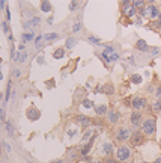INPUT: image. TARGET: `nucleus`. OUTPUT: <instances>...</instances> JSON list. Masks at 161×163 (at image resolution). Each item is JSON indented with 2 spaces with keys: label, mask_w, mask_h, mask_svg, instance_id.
Wrapping results in <instances>:
<instances>
[{
  "label": "nucleus",
  "mask_w": 161,
  "mask_h": 163,
  "mask_svg": "<svg viewBox=\"0 0 161 163\" xmlns=\"http://www.w3.org/2000/svg\"><path fill=\"white\" fill-rule=\"evenodd\" d=\"M155 98L157 100H161V85L155 89Z\"/></svg>",
  "instance_id": "c9c22d12"
},
{
  "label": "nucleus",
  "mask_w": 161,
  "mask_h": 163,
  "mask_svg": "<svg viewBox=\"0 0 161 163\" xmlns=\"http://www.w3.org/2000/svg\"><path fill=\"white\" fill-rule=\"evenodd\" d=\"M122 14L128 18H134L138 11L133 6V2H122Z\"/></svg>",
  "instance_id": "39448f33"
},
{
  "label": "nucleus",
  "mask_w": 161,
  "mask_h": 163,
  "mask_svg": "<svg viewBox=\"0 0 161 163\" xmlns=\"http://www.w3.org/2000/svg\"><path fill=\"white\" fill-rule=\"evenodd\" d=\"M63 56H65V49H62V47H59V49L53 51V57L54 59H62Z\"/></svg>",
  "instance_id": "dca6fc26"
},
{
  "label": "nucleus",
  "mask_w": 161,
  "mask_h": 163,
  "mask_svg": "<svg viewBox=\"0 0 161 163\" xmlns=\"http://www.w3.org/2000/svg\"><path fill=\"white\" fill-rule=\"evenodd\" d=\"M154 163H161V157H157V159L154 160Z\"/></svg>",
  "instance_id": "a18cd8bd"
},
{
  "label": "nucleus",
  "mask_w": 161,
  "mask_h": 163,
  "mask_svg": "<svg viewBox=\"0 0 161 163\" xmlns=\"http://www.w3.org/2000/svg\"><path fill=\"white\" fill-rule=\"evenodd\" d=\"M146 11H148V17L151 18L152 21H154V20H157V18L160 17V12H161L160 9L155 6V5H149V6H146Z\"/></svg>",
  "instance_id": "9b49d317"
},
{
  "label": "nucleus",
  "mask_w": 161,
  "mask_h": 163,
  "mask_svg": "<svg viewBox=\"0 0 161 163\" xmlns=\"http://www.w3.org/2000/svg\"><path fill=\"white\" fill-rule=\"evenodd\" d=\"M136 49H137V50H140V51H148V50H149V45H148L146 41L138 39L137 43H136Z\"/></svg>",
  "instance_id": "2eb2a0df"
},
{
  "label": "nucleus",
  "mask_w": 161,
  "mask_h": 163,
  "mask_svg": "<svg viewBox=\"0 0 161 163\" xmlns=\"http://www.w3.org/2000/svg\"><path fill=\"white\" fill-rule=\"evenodd\" d=\"M78 133V130H77V127H68V130H66V134H68V138H74Z\"/></svg>",
  "instance_id": "bb28decb"
},
{
  "label": "nucleus",
  "mask_w": 161,
  "mask_h": 163,
  "mask_svg": "<svg viewBox=\"0 0 161 163\" xmlns=\"http://www.w3.org/2000/svg\"><path fill=\"white\" fill-rule=\"evenodd\" d=\"M81 106H83L84 109H95V104H93V101H92V100H89V98H84V100H81Z\"/></svg>",
  "instance_id": "a211bd4d"
},
{
  "label": "nucleus",
  "mask_w": 161,
  "mask_h": 163,
  "mask_svg": "<svg viewBox=\"0 0 161 163\" xmlns=\"http://www.w3.org/2000/svg\"><path fill=\"white\" fill-rule=\"evenodd\" d=\"M107 121L110 124H117L121 121V112L116 109H110L109 113H107Z\"/></svg>",
  "instance_id": "1a4fd4ad"
},
{
  "label": "nucleus",
  "mask_w": 161,
  "mask_h": 163,
  "mask_svg": "<svg viewBox=\"0 0 161 163\" xmlns=\"http://www.w3.org/2000/svg\"><path fill=\"white\" fill-rule=\"evenodd\" d=\"M2 79H3V74H2V71H0V80H2Z\"/></svg>",
  "instance_id": "8fccbe9b"
},
{
  "label": "nucleus",
  "mask_w": 161,
  "mask_h": 163,
  "mask_svg": "<svg viewBox=\"0 0 161 163\" xmlns=\"http://www.w3.org/2000/svg\"><path fill=\"white\" fill-rule=\"evenodd\" d=\"M160 146H161V139H160Z\"/></svg>",
  "instance_id": "5fc2aeb1"
},
{
  "label": "nucleus",
  "mask_w": 161,
  "mask_h": 163,
  "mask_svg": "<svg viewBox=\"0 0 161 163\" xmlns=\"http://www.w3.org/2000/svg\"><path fill=\"white\" fill-rule=\"evenodd\" d=\"M89 163H104L103 160H92V162H89Z\"/></svg>",
  "instance_id": "49530a36"
},
{
  "label": "nucleus",
  "mask_w": 161,
  "mask_h": 163,
  "mask_svg": "<svg viewBox=\"0 0 161 163\" xmlns=\"http://www.w3.org/2000/svg\"><path fill=\"white\" fill-rule=\"evenodd\" d=\"M144 5H146V3H144L143 0H136V2H133V6L136 8L137 11H140V9H143V8H144Z\"/></svg>",
  "instance_id": "a878e982"
},
{
  "label": "nucleus",
  "mask_w": 161,
  "mask_h": 163,
  "mask_svg": "<svg viewBox=\"0 0 161 163\" xmlns=\"http://www.w3.org/2000/svg\"><path fill=\"white\" fill-rule=\"evenodd\" d=\"M143 115H142V112H134L131 113V116H130V122H131V125L133 127H142V124H143Z\"/></svg>",
  "instance_id": "0eeeda50"
},
{
  "label": "nucleus",
  "mask_w": 161,
  "mask_h": 163,
  "mask_svg": "<svg viewBox=\"0 0 161 163\" xmlns=\"http://www.w3.org/2000/svg\"><path fill=\"white\" fill-rule=\"evenodd\" d=\"M6 130H8V134L14 136V125L11 122H6Z\"/></svg>",
  "instance_id": "2f4dec72"
},
{
  "label": "nucleus",
  "mask_w": 161,
  "mask_h": 163,
  "mask_svg": "<svg viewBox=\"0 0 161 163\" xmlns=\"http://www.w3.org/2000/svg\"><path fill=\"white\" fill-rule=\"evenodd\" d=\"M2 29H3L6 33L9 32V29H8V21H3V23H2Z\"/></svg>",
  "instance_id": "4c0bfd02"
},
{
  "label": "nucleus",
  "mask_w": 161,
  "mask_h": 163,
  "mask_svg": "<svg viewBox=\"0 0 161 163\" xmlns=\"http://www.w3.org/2000/svg\"><path fill=\"white\" fill-rule=\"evenodd\" d=\"M76 119H77V122L81 125V127H89V125L92 124L90 118H89V116H86V115H77Z\"/></svg>",
  "instance_id": "f8f14e48"
},
{
  "label": "nucleus",
  "mask_w": 161,
  "mask_h": 163,
  "mask_svg": "<svg viewBox=\"0 0 161 163\" xmlns=\"http://www.w3.org/2000/svg\"><path fill=\"white\" fill-rule=\"evenodd\" d=\"M42 39H44V36H42V35H38V36H36V38H35V44H36V49H39V47H41V41Z\"/></svg>",
  "instance_id": "473e14b6"
},
{
  "label": "nucleus",
  "mask_w": 161,
  "mask_h": 163,
  "mask_svg": "<svg viewBox=\"0 0 161 163\" xmlns=\"http://www.w3.org/2000/svg\"><path fill=\"white\" fill-rule=\"evenodd\" d=\"M152 110L154 112H161V100H157V101L152 104Z\"/></svg>",
  "instance_id": "c85d7f7f"
},
{
  "label": "nucleus",
  "mask_w": 161,
  "mask_h": 163,
  "mask_svg": "<svg viewBox=\"0 0 161 163\" xmlns=\"http://www.w3.org/2000/svg\"><path fill=\"white\" fill-rule=\"evenodd\" d=\"M59 38V33H45L44 35V41H54V39H57Z\"/></svg>",
  "instance_id": "393cba45"
},
{
  "label": "nucleus",
  "mask_w": 161,
  "mask_h": 163,
  "mask_svg": "<svg viewBox=\"0 0 161 163\" xmlns=\"http://www.w3.org/2000/svg\"><path fill=\"white\" fill-rule=\"evenodd\" d=\"M151 53H152V55H158V53H160V49H152Z\"/></svg>",
  "instance_id": "79ce46f5"
},
{
  "label": "nucleus",
  "mask_w": 161,
  "mask_h": 163,
  "mask_svg": "<svg viewBox=\"0 0 161 163\" xmlns=\"http://www.w3.org/2000/svg\"><path fill=\"white\" fill-rule=\"evenodd\" d=\"M131 106H133V109L136 110V112H140V110L146 109L148 100L144 98V97H134L133 101H131Z\"/></svg>",
  "instance_id": "423d86ee"
},
{
  "label": "nucleus",
  "mask_w": 161,
  "mask_h": 163,
  "mask_svg": "<svg viewBox=\"0 0 161 163\" xmlns=\"http://www.w3.org/2000/svg\"><path fill=\"white\" fill-rule=\"evenodd\" d=\"M77 6H78V2H71V3H69V11L74 12L77 9Z\"/></svg>",
  "instance_id": "f704fd0d"
},
{
  "label": "nucleus",
  "mask_w": 161,
  "mask_h": 163,
  "mask_svg": "<svg viewBox=\"0 0 161 163\" xmlns=\"http://www.w3.org/2000/svg\"><path fill=\"white\" fill-rule=\"evenodd\" d=\"M92 138H93V130H87V131H86V133L83 134L81 140H83V142H89Z\"/></svg>",
  "instance_id": "b1692460"
},
{
  "label": "nucleus",
  "mask_w": 161,
  "mask_h": 163,
  "mask_svg": "<svg viewBox=\"0 0 161 163\" xmlns=\"http://www.w3.org/2000/svg\"><path fill=\"white\" fill-rule=\"evenodd\" d=\"M38 62H39V64H44V57L39 56V57H38Z\"/></svg>",
  "instance_id": "c03bdc74"
},
{
  "label": "nucleus",
  "mask_w": 161,
  "mask_h": 163,
  "mask_svg": "<svg viewBox=\"0 0 161 163\" xmlns=\"http://www.w3.org/2000/svg\"><path fill=\"white\" fill-rule=\"evenodd\" d=\"M51 8L53 6H51L50 2H45V0H44V2H41V11L42 12H45V14L47 12H51Z\"/></svg>",
  "instance_id": "f3484780"
},
{
  "label": "nucleus",
  "mask_w": 161,
  "mask_h": 163,
  "mask_svg": "<svg viewBox=\"0 0 161 163\" xmlns=\"http://www.w3.org/2000/svg\"><path fill=\"white\" fill-rule=\"evenodd\" d=\"M142 131L144 133L146 138H151V136L155 134V131H157V119L154 116H148L144 118L143 124H142Z\"/></svg>",
  "instance_id": "f257e3e1"
},
{
  "label": "nucleus",
  "mask_w": 161,
  "mask_h": 163,
  "mask_svg": "<svg viewBox=\"0 0 161 163\" xmlns=\"http://www.w3.org/2000/svg\"><path fill=\"white\" fill-rule=\"evenodd\" d=\"M151 27L152 29H161V23L158 20H154V21H151Z\"/></svg>",
  "instance_id": "72a5a7b5"
},
{
  "label": "nucleus",
  "mask_w": 161,
  "mask_h": 163,
  "mask_svg": "<svg viewBox=\"0 0 161 163\" xmlns=\"http://www.w3.org/2000/svg\"><path fill=\"white\" fill-rule=\"evenodd\" d=\"M33 38H35V35L32 32H26V33L21 35V41H23V43H29V41H32Z\"/></svg>",
  "instance_id": "aec40b11"
},
{
  "label": "nucleus",
  "mask_w": 161,
  "mask_h": 163,
  "mask_svg": "<svg viewBox=\"0 0 161 163\" xmlns=\"http://www.w3.org/2000/svg\"><path fill=\"white\" fill-rule=\"evenodd\" d=\"M136 24H137V26H142V24H143V23H142V17H137V18H136Z\"/></svg>",
  "instance_id": "ea45409f"
},
{
  "label": "nucleus",
  "mask_w": 161,
  "mask_h": 163,
  "mask_svg": "<svg viewBox=\"0 0 161 163\" xmlns=\"http://www.w3.org/2000/svg\"><path fill=\"white\" fill-rule=\"evenodd\" d=\"M140 163H149V162H146V160H143V162H140Z\"/></svg>",
  "instance_id": "864d4df0"
},
{
  "label": "nucleus",
  "mask_w": 161,
  "mask_h": 163,
  "mask_svg": "<svg viewBox=\"0 0 161 163\" xmlns=\"http://www.w3.org/2000/svg\"><path fill=\"white\" fill-rule=\"evenodd\" d=\"M53 83H54V80H50V82H48V88H53Z\"/></svg>",
  "instance_id": "de8ad7c7"
},
{
  "label": "nucleus",
  "mask_w": 161,
  "mask_h": 163,
  "mask_svg": "<svg viewBox=\"0 0 161 163\" xmlns=\"http://www.w3.org/2000/svg\"><path fill=\"white\" fill-rule=\"evenodd\" d=\"M80 30H81V23L76 21V23H74V26H72V32L77 33V32H80Z\"/></svg>",
  "instance_id": "c756f323"
},
{
  "label": "nucleus",
  "mask_w": 161,
  "mask_h": 163,
  "mask_svg": "<svg viewBox=\"0 0 161 163\" xmlns=\"http://www.w3.org/2000/svg\"><path fill=\"white\" fill-rule=\"evenodd\" d=\"M76 45H77V39H76V38H68V39H66V44H65L66 49L71 50V49H74Z\"/></svg>",
  "instance_id": "412c9836"
},
{
  "label": "nucleus",
  "mask_w": 161,
  "mask_h": 163,
  "mask_svg": "<svg viewBox=\"0 0 161 163\" xmlns=\"http://www.w3.org/2000/svg\"><path fill=\"white\" fill-rule=\"evenodd\" d=\"M20 76H21L20 70H14V77H20Z\"/></svg>",
  "instance_id": "a19ab883"
},
{
  "label": "nucleus",
  "mask_w": 161,
  "mask_h": 163,
  "mask_svg": "<svg viewBox=\"0 0 161 163\" xmlns=\"http://www.w3.org/2000/svg\"><path fill=\"white\" fill-rule=\"evenodd\" d=\"M158 21L161 23V12H160V17H158Z\"/></svg>",
  "instance_id": "3c124183"
},
{
  "label": "nucleus",
  "mask_w": 161,
  "mask_h": 163,
  "mask_svg": "<svg viewBox=\"0 0 161 163\" xmlns=\"http://www.w3.org/2000/svg\"><path fill=\"white\" fill-rule=\"evenodd\" d=\"M133 157V150L130 148L128 145H119L115 151V159L122 162H128Z\"/></svg>",
  "instance_id": "f03ea898"
},
{
  "label": "nucleus",
  "mask_w": 161,
  "mask_h": 163,
  "mask_svg": "<svg viewBox=\"0 0 161 163\" xmlns=\"http://www.w3.org/2000/svg\"><path fill=\"white\" fill-rule=\"evenodd\" d=\"M144 140H146V136H144L142 130H134L131 133V138H130L131 146H140L144 144Z\"/></svg>",
  "instance_id": "7ed1b4c3"
},
{
  "label": "nucleus",
  "mask_w": 161,
  "mask_h": 163,
  "mask_svg": "<svg viewBox=\"0 0 161 163\" xmlns=\"http://www.w3.org/2000/svg\"><path fill=\"white\" fill-rule=\"evenodd\" d=\"M5 119V109L2 107V110H0V121H3Z\"/></svg>",
  "instance_id": "58836bf2"
},
{
  "label": "nucleus",
  "mask_w": 161,
  "mask_h": 163,
  "mask_svg": "<svg viewBox=\"0 0 161 163\" xmlns=\"http://www.w3.org/2000/svg\"><path fill=\"white\" fill-rule=\"evenodd\" d=\"M104 163H121V162L116 160V159H113V157H109V159L104 160Z\"/></svg>",
  "instance_id": "e433bc0d"
},
{
  "label": "nucleus",
  "mask_w": 161,
  "mask_h": 163,
  "mask_svg": "<svg viewBox=\"0 0 161 163\" xmlns=\"http://www.w3.org/2000/svg\"><path fill=\"white\" fill-rule=\"evenodd\" d=\"M50 163H63L62 160H54V162H50Z\"/></svg>",
  "instance_id": "09e8293b"
},
{
  "label": "nucleus",
  "mask_w": 161,
  "mask_h": 163,
  "mask_svg": "<svg viewBox=\"0 0 161 163\" xmlns=\"http://www.w3.org/2000/svg\"><path fill=\"white\" fill-rule=\"evenodd\" d=\"M26 116H27L29 121H36V119H39L41 112H39V110L36 109L35 106H32V107L27 109V112H26Z\"/></svg>",
  "instance_id": "9d476101"
},
{
  "label": "nucleus",
  "mask_w": 161,
  "mask_h": 163,
  "mask_svg": "<svg viewBox=\"0 0 161 163\" xmlns=\"http://www.w3.org/2000/svg\"><path fill=\"white\" fill-rule=\"evenodd\" d=\"M30 24H32V27H39L41 18H39V17H33V18L30 20Z\"/></svg>",
  "instance_id": "cd10ccee"
},
{
  "label": "nucleus",
  "mask_w": 161,
  "mask_h": 163,
  "mask_svg": "<svg viewBox=\"0 0 161 163\" xmlns=\"http://www.w3.org/2000/svg\"><path fill=\"white\" fill-rule=\"evenodd\" d=\"M109 106L107 104H99V106H95V113L98 115V116H104V115L109 113Z\"/></svg>",
  "instance_id": "ddd939ff"
},
{
  "label": "nucleus",
  "mask_w": 161,
  "mask_h": 163,
  "mask_svg": "<svg viewBox=\"0 0 161 163\" xmlns=\"http://www.w3.org/2000/svg\"><path fill=\"white\" fill-rule=\"evenodd\" d=\"M115 146H113V144L111 142H104L103 145H101V152L105 156V159H109V157H111L115 154Z\"/></svg>",
  "instance_id": "6e6552de"
},
{
  "label": "nucleus",
  "mask_w": 161,
  "mask_h": 163,
  "mask_svg": "<svg viewBox=\"0 0 161 163\" xmlns=\"http://www.w3.org/2000/svg\"><path fill=\"white\" fill-rule=\"evenodd\" d=\"M78 156H81V154H80L77 150H69V151H68V157H69L71 160H77Z\"/></svg>",
  "instance_id": "4be33fe9"
},
{
  "label": "nucleus",
  "mask_w": 161,
  "mask_h": 163,
  "mask_svg": "<svg viewBox=\"0 0 161 163\" xmlns=\"http://www.w3.org/2000/svg\"><path fill=\"white\" fill-rule=\"evenodd\" d=\"M5 6H6V3H5V2H2V0H0V9H3Z\"/></svg>",
  "instance_id": "37998d69"
},
{
  "label": "nucleus",
  "mask_w": 161,
  "mask_h": 163,
  "mask_svg": "<svg viewBox=\"0 0 161 163\" xmlns=\"http://www.w3.org/2000/svg\"><path fill=\"white\" fill-rule=\"evenodd\" d=\"M101 92L105 94V95H113V92H115L113 85H111V83H105V85L101 88Z\"/></svg>",
  "instance_id": "4468645a"
},
{
  "label": "nucleus",
  "mask_w": 161,
  "mask_h": 163,
  "mask_svg": "<svg viewBox=\"0 0 161 163\" xmlns=\"http://www.w3.org/2000/svg\"><path fill=\"white\" fill-rule=\"evenodd\" d=\"M87 41H89V43H92V44H95V45H99L101 44V39L99 38H95V36H89Z\"/></svg>",
  "instance_id": "7c9ffc66"
},
{
  "label": "nucleus",
  "mask_w": 161,
  "mask_h": 163,
  "mask_svg": "<svg viewBox=\"0 0 161 163\" xmlns=\"http://www.w3.org/2000/svg\"><path fill=\"white\" fill-rule=\"evenodd\" d=\"M131 133H133V131H130V128H128V127H119V128L116 130V133H115V139H116L117 142L130 140Z\"/></svg>",
  "instance_id": "20e7f679"
},
{
  "label": "nucleus",
  "mask_w": 161,
  "mask_h": 163,
  "mask_svg": "<svg viewBox=\"0 0 161 163\" xmlns=\"http://www.w3.org/2000/svg\"><path fill=\"white\" fill-rule=\"evenodd\" d=\"M15 61L21 62V64H24V62L27 61V51H20V53L17 55V57H15Z\"/></svg>",
  "instance_id": "6ab92c4d"
},
{
  "label": "nucleus",
  "mask_w": 161,
  "mask_h": 163,
  "mask_svg": "<svg viewBox=\"0 0 161 163\" xmlns=\"http://www.w3.org/2000/svg\"><path fill=\"white\" fill-rule=\"evenodd\" d=\"M2 98H3V94H2V92H0V100H2Z\"/></svg>",
  "instance_id": "603ef678"
},
{
  "label": "nucleus",
  "mask_w": 161,
  "mask_h": 163,
  "mask_svg": "<svg viewBox=\"0 0 161 163\" xmlns=\"http://www.w3.org/2000/svg\"><path fill=\"white\" fill-rule=\"evenodd\" d=\"M143 82V79L140 74H133L131 76V83H134V85H140V83Z\"/></svg>",
  "instance_id": "5701e85b"
}]
</instances>
